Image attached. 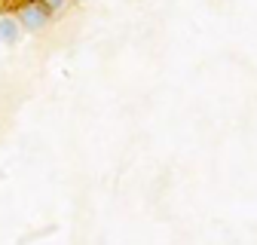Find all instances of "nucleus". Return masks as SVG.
I'll use <instances>...</instances> for the list:
<instances>
[{
	"label": "nucleus",
	"instance_id": "nucleus-1",
	"mask_svg": "<svg viewBox=\"0 0 257 245\" xmlns=\"http://www.w3.org/2000/svg\"><path fill=\"white\" fill-rule=\"evenodd\" d=\"M16 19L22 25V31H43L49 25V10L43 4H37V0H25V4L16 10Z\"/></svg>",
	"mask_w": 257,
	"mask_h": 245
},
{
	"label": "nucleus",
	"instance_id": "nucleus-2",
	"mask_svg": "<svg viewBox=\"0 0 257 245\" xmlns=\"http://www.w3.org/2000/svg\"><path fill=\"white\" fill-rule=\"evenodd\" d=\"M22 37V25L16 19V13H7V16H0V40H4L7 46H16Z\"/></svg>",
	"mask_w": 257,
	"mask_h": 245
},
{
	"label": "nucleus",
	"instance_id": "nucleus-3",
	"mask_svg": "<svg viewBox=\"0 0 257 245\" xmlns=\"http://www.w3.org/2000/svg\"><path fill=\"white\" fill-rule=\"evenodd\" d=\"M37 4H43V7L49 10V16H52V13H58V10L68 7V0H37Z\"/></svg>",
	"mask_w": 257,
	"mask_h": 245
},
{
	"label": "nucleus",
	"instance_id": "nucleus-4",
	"mask_svg": "<svg viewBox=\"0 0 257 245\" xmlns=\"http://www.w3.org/2000/svg\"><path fill=\"white\" fill-rule=\"evenodd\" d=\"M4 4H7V0H0V7H4Z\"/></svg>",
	"mask_w": 257,
	"mask_h": 245
},
{
	"label": "nucleus",
	"instance_id": "nucleus-5",
	"mask_svg": "<svg viewBox=\"0 0 257 245\" xmlns=\"http://www.w3.org/2000/svg\"><path fill=\"white\" fill-rule=\"evenodd\" d=\"M80 4H89V0H80Z\"/></svg>",
	"mask_w": 257,
	"mask_h": 245
}]
</instances>
